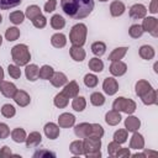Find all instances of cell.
<instances>
[{"mask_svg": "<svg viewBox=\"0 0 158 158\" xmlns=\"http://www.w3.org/2000/svg\"><path fill=\"white\" fill-rule=\"evenodd\" d=\"M60 7L69 17L81 20L94 10V0H60Z\"/></svg>", "mask_w": 158, "mask_h": 158, "instance_id": "obj_1", "label": "cell"}, {"mask_svg": "<svg viewBox=\"0 0 158 158\" xmlns=\"http://www.w3.org/2000/svg\"><path fill=\"white\" fill-rule=\"evenodd\" d=\"M11 58H12L14 63L19 67L27 65L31 60V53H30L28 47L23 43L14 46L11 48Z\"/></svg>", "mask_w": 158, "mask_h": 158, "instance_id": "obj_2", "label": "cell"}, {"mask_svg": "<svg viewBox=\"0 0 158 158\" xmlns=\"http://www.w3.org/2000/svg\"><path fill=\"white\" fill-rule=\"evenodd\" d=\"M86 35H88V27L86 25L79 22V23H75L70 32H69V41L72 42L73 46H79V47H83L86 42Z\"/></svg>", "mask_w": 158, "mask_h": 158, "instance_id": "obj_3", "label": "cell"}, {"mask_svg": "<svg viewBox=\"0 0 158 158\" xmlns=\"http://www.w3.org/2000/svg\"><path fill=\"white\" fill-rule=\"evenodd\" d=\"M84 156L86 158H100L101 157V138L86 137L83 141Z\"/></svg>", "mask_w": 158, "mask_h": 158, "instance_id": "obj_4", "label": "cell"}, {"mask_svg": "<svg viewBox=\"0 0 158 158\" xmlns=\"http://www.w3.org/2000/svg\"><path fill=\"white\" fill-rule=\"evenodd\" d=\"M112 109L118 111V112H125L127 115H132L136 109H137V105L136 102L132 100V99H127V98H123V96H118L117 99L114 100L112 102Z\"/></svg>", "mask_w": 158, "mask_h": 158, "instance_id": "obj_5", "label": "cell"}, {"mask_svg": "<svg viewBox=\"0 0 158 158\" xmlns=\"http://www.w3.org/2000/svg\"><path fill=\"white\" fill-rule=\"evenodd\" d=\"M141 26L143 28V32H148L153 37H158V20L156 17L153 16L144 17Z\"/></svg>", "mask_w": 158, "mask_h": 158, "instance_id": "obj_6", "label": "cell"}, {"mask_svg": "<svg viewBox=\"0 0 158 158\" xmlns=\"http://www.w3.org/2000/svg\"><path fill=\"white\" fill-rule=\"evenodd\" d=\"M102 90L106 95L112 96L118 91V83L114 77H107L102 81Z\"/></svg>", "mask_w": 158, "mask_h": 158, "instance_id": "obj_7", "label": "cell"}, {"mask_svg": "<svg viewBox=\"0 0 158 158\" xmlns=\"http://www.w3.org/2000/svg\"><path fill=\"white\" fill-rule=\"evenodd\" d=\"M130 17L131 19H135V20H141V19H144L146 15H147V7L142 4H133L131 7H130Z\"/></svg>", "mask_w": 158, "mask_h": 158, "instance_id": "obj_8", "label": "cell"}, {"mask_svg": "<svg viewBox=\"0 0 158 158\" xmlns=\"http://www.w3.org/2000/svg\"><path fill=\"white\" fill-rule=\"evenodd\" d=\"M75 125V116L69 112H63L58 116V126L62 128H69Z\"/></svg>", "mask_w": 158, "mask_h": 158, "instance_id": "obj_9", "label": "cell"}, {"mask_svg": "<svg viewBox=\"0 0 158 158\" xmlns=\"http://www.w3.org/2000/svg\"><path fill=\"white\" fill-rule=\"evenodd\" d=\"M109 69L114 77H122L127 72V64L122 60H115V62H111V65Z\"/></svg>", "mask_w": 158, "mask_h": 158, "instance_id": "obj_10", "label": "cell"}, {"mask_svg": "<svg viewBox=\"0 0 158 158\" xmlns=\"http://www.w3.org/2000/svg\"><path fill=\"white\" fill-rule=\"evenodd\" d=\"M14 101L20 106V107H26L31 102V96L25 91V90H16L15 95L12 96Z\"/></svg>", "mask_w": 158, "mask_h": 158, "instance_id": "obj_11", "label": "cell"}, {"mask_svg": "<svg viewBox=\"0 0 158 158\" xmlns=\"http://www.w3.org/2000/svg\"><path fill=\"white\" fill-rule=\"evenodd\" d=\"M43 132H44V135H46L47 138H49V139H57L59 137L60 128L54 122H47L44 125V127H43Z\"/></svg>", "mask_w": 158, "mask_h": 158, "instance_id": "obj_12", "label": "cell"}, {"mask_svg": "<svg viewBox=\"0 0 158 158\" xmlns=\"http://www.w3.org/2000/svg\"><path fill=\"white\" fill-rule=\"evenodd\" d=\"M79 90H80V88H79L78 83H77L75 80H70L69 83H67V84L64 85L62 93H63L67 98L73 99V98H75V96L79 94Z\"/></svg>", "mask_w": 158, "mask_h": 158, "instance_id": "obj_13", "label": "cell"}, {"mask_svg": "<svg viewBox=\"0 0 158 158\" xmlns=\"http://www.w3.org/2000/svg\"><path fill=\"white\" fill-rule=\"evenodd\" d=\"M90 130H91V123H88V122H81V123L74 126V133L78 138L89 137L90 136Z\"/></svg>", "mask_w": 158, "mask_h": 158, "instance_id": "obj_14", "label": "cell"}, {"mask_svg": "<svg viewBox=\"0 0 158 158\" xmlns=\"http://www.w3.org/2000/svg\"><path fill=\"white\" fill-rule=\"evenodd\" d=\"M16 90H17V88H16V85L14 83H10V81H6V80H2L0 83V93L5 98H9V99L11 98L12 99V96L16 93Z\"/></svg>", "mask_w": 158, "mask_h": 158, "instance_id": "obj_15", "label": "cell"}, {"mask_svg": "<svg viewBox=\"0 0 158 158\" xmlns=\"http://www.w3.org/2000/svg\"><path fill=\"white\" fill-rule=\"evenodd\" d=\"M49 81H51V84L54 88H60V86H64L68 83V78L62 72H54L53 75H52V78L49 79Z\"/></svg>", "mask_w": 158, "mask_h": 158, "instance_id": "obj_16", "label": "cell"}, {"mask_svg": "<svg viewBox=\"0 0 158 158\" xmlns=\"http://www.w3.org/2000/svg\"><path fill=\"white\" fill-rule=\"evenodd\" d=\"M139 127H141V120L136 116L128 115L127 118L125 120V128L128 132H136V131H138Z\"/></svg>", "mask_w": 158, "mask_h": 158, "instance_id": "obj_17", "label": "cell"}, {"mask_svg": "<svg viewBox=\"0 0 158 158\" xmlns=\"http://www.w3.org/2000/svg\"><path fill=\"white\" fill-rule=\"evenodd\" d=\"M130 148L137 149V151L144 148V138H143V136H142L141 133H138L137 131L133 132V135H132V137H131V139H130Z\"/></svg>", "mask_w": 158, "mask_h": 158, "instance_id": "obj_18", "label": "cell"}, {"mask_svg": "<svg viewBox=\"0 0 158 158\" xmlns=\"http://www.w3.org/2000/svg\"><path fill=\"white\" fill-rule=\"evenodd\" d=\"M121 114L118 112V111H116V110H110V111H107L106 112V115H105V122L109 125V126H116V125H118L120 122H121Z\"/></svg>", "mask_w": 158, "mask_h": 158, "instance_id": "obj_19", "label": "cell"}, {"mask_svg": "<svg viewBox=\"0 0 158 158\" xmlns=\"http://www.w3.org/2000/svg\"><path fill=\"white\" fill-rule=\"evenodd\" d=\"M69 54H70L72 59L75 60V62H83V60L85 59V56H86V53H85V51L83 49V47L73 46V44H72V47L69 48Z\"/></svg>", "mask_w": 158, "mask_h": 158, "instance_id": "obj_20", "label": "cell"}, {"mask_svg": "<svg viewBox=\"0 0 158 158\" xmlns=\"http://www.w3.org/2000/svg\"><path fill=\"white\" fill-rule=\"evenodd\" d=\"M126 11V6L122 1H118V0H115L110 4V14L111 16L114 17H118L121 16L123 12Z\"/></svg>", "mask_w": 158, "mask_h": 158, "instance_id": "obj_21", "label": "cell"}, {"mask_svg": "<svg viewBox=\"0 0 158 158\" xmlns=\"http://www.w3.org/2000/svg\"><path fill=\"white\" fill-rule=\"evenodd\" d=\"M138 54H139V57H141L142 59H144V60H151V59L154 58L156 51H154V48H153L152 46H149V44H143V46L139 47Z\"/></svg>", "mask_w": 158, "mask_h": 158, "instance_id": "obj_22", "label": "cell"}, {"mask_svg": "<svg viewBox=\"0 0 158 158\" xmlns=\"http://www.w3.org/2000/svg\"><path fill=\"white\" fill-rule=\"evenodd\" d=\"M25 67H26L25 68L26 79L28 81H36L38 79V72H40L38 65H36V64H27Z\"/></svg>", "mask_w": 158, "mask_h": 158, "instance_id": "obj_23", "label": "cell"}, {"mask_svg": "<svg viewBox=\"0 0 158 158\" xmlns=\"http://www.w3.org/2000/svg\"><path fill=\"white\" fill-rule=\"evenodd\" d=\"M151 89H152L151 83H149V81H147V80H144V79L138 80V81L136 83V85H135L136 95H137V96H139V98H141L142 95H144L146 93H148Z\"/></svg>", "mask_w": 158, "mask_h": 158, "instance_id": "obj_24", "label": "cell"}, {"mask_svg": "<svg viewBox=\"0 0 158 158\" xmlns=\"http://www.w3.org/2000/svg\"><path fill=\"white\" fill-rule=\"evenodd\" d=\"M51 44L56 48H63L65 44H67V37L64 33H60V32H57L54 35H52L51 37Z\"/></svg>", "mask_w": 158, "mask_h": 158, "instance_id": "obj_25", "label": "cell"}, {"mask_svg": "<svg viewBox=\"0 0 158 158\" xmlns=\"http://www.w3.org/2000/svg\"><path fill=\"white\" fill-rule=\"evenodd\" d=\"M141 100H142V102H143L144 105H147V106L156 105L157 101H158V99H157V90L152 88L148 93H146L144 95L141 96Z\"/></svg>", "mask_w": 158, "mask_h": 158, "instance_id": "obj_26", "label": "cell"}, {"mask_svg": "<svg viewBox=\"0 0 158 158\" xmlns=\"http://www.w3.org/2000/svg\"><path fill=\"white\" fill-rule=\"evenodd\" d=\"M127 51H128V47H117V48L112 49V52L109 54V58H107V59H109L110 62L121 60V59L126 56Z\"/></svg>", "mask_w": 158, "mask_h": 158, "instance_id": "obj_27", "label": "cell"}, {"mask_svg": "<svg viewBox=\"0 0 158 158\" xmlns=\"http://www.w3.org/2000/svg\"><path fill=\"white\" fill-rule=\"evenodd\" d=\"M26 146L30 148V147H37L41 142H42V136H41V133L40 132H37V131H33V132H31L27 137H26Z\"/></svg>", "mask_w": 158, "mask_h": 158, "instance_id": "obj_28", "label": "cell"}, {"mask_svg": "<svg viewBox=\"0 0 158 158\" xmlns=\"http://www.w3.org/2000/svg\"><path fill=\"white\" fill-rule=\"evenodd\" d=\"M26 137H27L26 131H25L23 128H21V127H16V128H14V130L11 131V138H12V141L16 142V143H22V142H25V141H26Z\"/></svg>", "mask_w": 158, "mask_h": 158, "instance_id": "obj_29", "label": "cell"}, {"mask_svg": "<svg viewBox=\"0 0 158 158\" xmlns=\"http://www.w3.org/2000/svg\"><path fill=\"white\" fill-rule=\"evenodd\" d=\"M49 23H51V27L54 28V30H62L64 26H65V20L62 15L59 14H56L51 17L49 20Z\"/></svg>", "mask_w": 158, "mask_h": 158, "instance_id": "obj_30", "label": "cell"}, {"mask_svg": "<svg viewBox=\"0 0 158 158\" xmlns=\"http://www.w3.org/2000/svg\"><path fill=\"white\" fill-rule=\"evenodd\" d=\"M72 107L74 111H78V112H81L85 110L86 107V100L84 96H75L73 98V101H72Z\"/></svg>", "mask_w": 158, "mask_h": 158, "instance_id": "obj_31", "label": "cell"}, {"mask_svg": "<svg viewBox=\"0 0 158 158\" xmlns=\"http://www.w3.org/2000/svg\"><path fill=\"white\" fill-rule=\"evenodd\" d=\"M88 67L90 70H93L94 73H100L104 70V62L101 59H99V57H94L89 60Z\"/></svg>", "mask_w": 158, "mask_h": 158, "instance_id": "obj_32", "label": "cell"}, {"mask_svg": "<svg viewBox=\"0 0 158 158\" xmlns=\"http://www.w3.org/2000/svg\"><path fill=\"white\" fill-rule=\"evenodd\" d=\"M53 104H54V106L58 107V109H64V107H67V105L69 104V98H67V96L60 91V93H58V94L54 96Z\"/></svg>", "mask_w": 158, "mask_h": 158, "instance_id": "obj_33", "label": "cell"}, {"mask_svg": "<svg viewBox=\"0 0 158 158\" xmlns=\"http://www.w3.org/2000/svg\"><path fill=\"white\" fill-rule=\"evenodd\" d=\"M53 73H54L53 68H52L51 65H48V64H44V65H42V67L40 68L38 78L42 79V80H49V79L52 78Z\"/></svg>", "mask_w": 158, "mask_h": 158, "instance_id": "obj_34", "label": "cell"}, {"mask_svg": "<svg viewBox=\"0 0 158 158\" xmlns=\"http://www.w3.org/2000/svg\"><path fill=\"white\" fill-rule=\"evenodd\" d=\"M69 151L74 156H83L84 154V147H83V141L81 139H77L73 141L69 146Z\"/></svg>", "mask_w": 158, "mask_h": 158, "instance_id": "obj_35", "label": "cell"}, {"mask_svg": "<svg viewBox=\"0 0 158 158\" xmlns=\"http://www.w3.org/2000/svg\"><path fill=\"white\" fill-rule=\"evenodd\" d=\"M40 15H42V10L40 9V6H37V5H30V6L26 7L25 16H26L27 19H30L31 21H32L35 17L40 16Z\"/></svg>", "mask_w": 158, "mask_h": 158, "instance_id": "obj_36", "label": "cell"}, {"mask_svg": "<svg viewBox=\"0 0 158 158\" xmlns=\"http://www.w3.org/2000/svg\"><path fill=\"white\" fill-rule=\"evenodd\" d=\"M91 52L96 57H101L106 52V44L104 42H101V41H96V42H94L91 44Z\"/></svg>", "mask_w": 158, "mask_h": 158, "instance_id": "obj_37", "label": "cell"}, {"mask_svg": "<svg viewBox=\"0 0 158 158\" xmlns=\"http://www.w3.org/2000/svg\"><path fill=\"white\" fill-rule=\"evenodd\" d=\"M127 136H128V131H127L126 128H120V130L115 131L112 138H114V141H116L117 143L122 144V143H125V142L127 141Z\"/></svg>", "mask_w": 158, "mask_h": 158, "instance_id": "obj_38", "label": "cell"}, {"mask_svg": "<svg viewBox=\"0 0 158 158\" xmlns=\"http://www.w3.org/2000/svg\"><path fill=\"white\" fill-rule=\"evenodd\" d=\"M105 100H106L105 96L99 91H95L90 95V102L94 106H102L105 104Z\"/></svg>", "mask_w": 158, "mask_h": 158, "instance_id": "obj_39", "label": "cell"}, {"mask_svg": "<svg viewBox=\"0 0 158 158\" xmlns=\"http://www.w3.org/2000/svg\"><path fill=\"white\" fill-rule=\"evenodd\" d=\"M1 115H2L4 117H6V118L14 117V116L16 115V109H15V106L11 105V104H4V105L1 106Z\"/></svg>", "mask_w": 158, "mask_h": 158, "instance_id": "obj_40", "label": "cell"}, {"mask_svg": "<svg viewBox=\"0 0 158 158\" xmlns=\"http://www.w3.org/2000/svg\"><path fill=\"white\" fill-rule=\"evenodd\" d=\"M25 14L22 12V11H19V10H16V11H12L10 15H9V19H10V21L14 23V25H20V23H22L23 22V20H25Z\"/></svg>", "mask_w": 158, "mask_h": 158, "instance_id": "obj_41", "label": "cell"}, {"mask_svg": "<svg viewBox=\"0 0 158 158\" xmlns=\"http://www.w3.org/2000/svg\"><path fill=\"white\" fill-rule=\"evenodd\" d=\"M20 37V30L17 27H9L5 31V38L9 42H14Z\"/></svg>", "mask_w": 158, "mask_h": 158, "instance_id": "obj_42", "label": "cell"}, {"mask_svg": "<svg viewBox=\"0 0 158 158\" xmlns=\"http://www.w3.org/2000/svg\"><path fill=\"white\" fill-rule=\"evenodd\" d=\"M128 35H130L132 38H139V37H142V35H143V28H142V26L138 25V23L131 25L130 28H128Z\"/></svg>", "mask_w": 158, "mask_h": 158, "instance_id": "obj_43", "label": "cell"}, {"mask_svg": "<svg viewBox=\"0 0 158 158\" xmlns=\"http://www.w3.org/2000/svg\"><path fill=\"white\" fill-rule=\"evenodd\" d=\"M98 83H99V79H98V77L95 74L88 73V74L84 75V84H85V86H88V88H95L98 85Z\"/></svg>", "mask_w": 158, "mask_h": 158, "instance_id": "obj_44", "label": "cell"}, {"mask_svg": "<svg viewBox=\"0 0 158 158\" xmlns=\"http://www.w3.org/2000/svg\"><path fill=\"white\" fill-rule=\"evenodd\" d=\"M104 128L99 123H91V130H90V136L89 137H96V138H101L104 136Z\"/></svg>", "mask_w": 158, "mask_h": 158, "instance_id": "obj_45", "label": "cell"}, {"mask_svg": "<svg viewBox=\"0 0 158 158\" xmlns=\"http://www.w3.org/2000/svg\"><path fill=\"white\" fill-rule=\"evenodd\" d=\"M22 0H0V10H9L20 5Z\"/></svg>", "mask_w": 158, "mask_h": 158, "instance_id": "obj_46", "label": "cell"}, {"mask_svg": "<svg viewBox=\"0 0 158 158\" xmlns=\"http://www.w3.org/2000/svg\"><path fill=\"white\" fill-rule=\"evenodd\" d=\"M7 73H9V75H10L11 78H14V79H19V78L21 77V69H20V67L16 65V64H9V67H7Z\"/></svg>", "mask_w": 158, "mask_h": 158, "instance_id": "obj_47", "label": "cell"}, {"mask_svg": "<svg viewBox=\"0 0 158 158\" xmlns=\"http://www.w3.org/2000/svg\"><path fill=\"white\" fill-rule=\"evenodd\" d=\"M120 148H121V144L117 143L116 141L110 142V143L107 144V153H109V156H110V157H115Z\"/></svg>", "mask_w": 158, "mask_h": 158, "instance_id": "obj_48", "label": "cell"}, {"mask_svg": "<svg viewBox=\"0 0 158 158\" xmlns=\"http://www.w3.org/2000/svg\"><path fill=\"white\" fill-rule=\"evenodd\" d=\"M32 23H33V26L36 28H43L47 25V19L43 15H40V16H37V17H35L32 20Z\"/></svg>", "mask_w": 158, "mask_h": 158, "instance_id": "obj_49", "label": "cell"}, {"mask_svg": "<svg viewBox=\"0 0 158 158\" xmlns=\"http://www.w3.org/2000/svg\"><path fill=\"white\" fill-rule=\"evenodd\" d=\"M33 157L37 158H49V157H56V153L51 152V151H47V149H42V151H37L36 153H33Z\"/></svg>", "mask_w": 158, "mask_h": 158, "instance_id": "obj_50", "label": "cell"}, {"mask_svg": "<svg viewBox=\"0 0 158 158\" xmlns=\"http://www.w3.org/2000/svg\"><path fill=\"white\" fill-rule=\"evenodd\" d=\"M10 136V128L6 123L0 122V139H5Z\"/></svg>", "mask_w": 158, "mask_h": 158, "instance_id": "obj_51", "label": "cell"}, {"mask_svg": "<svg viewBox=\"0 0 158 158\" xmlns=\"http://www.w3.org/2000/svg\"><path fill=\"white\" fill-rule=\"evenodd\" d=\"M57 7V0H47L44 4V11L46 12H53Z\"/></svg>", "mask_w": 158, "mask_h": 158, "instance_id": "obj_52", "label": "cell"}, {"mask_svg": "<svg viewBox=\"0 0 158 158\" xmlns=\"http://www.w3.org/2000/svg\"><path fill=\"white\" fill-rule=\"evenodd\" d=\"M116 158H128V157H131V152H130V148H120L118 149V152L116 153V156H115Z\"/></svg>", "mask_w": 158, "mask_h": 158, "instance_id": "obj_53", "label": "cell"}, {"mask_svg": "<svg viewBox=\"0 0 158 158\" xmlns=\"http://www.w3.org/2000/svg\"><path fill=\"white\" fill-rule=\"evenodd\" d=\"M10 156H12V152H11L10 147H7V146L1 147V149H0V157L1 158H6V157H10Z\"/></svg>", "mask_w": 158, "mask_h": 158, "instance_id": "obj_54", "label": "cell"}, {"mask_svg": "<svg viewBox=\"0 0 158 158\" xmlns=\"http://www.w3.org/2000/svg\"><path fill=\"white\" fill-rule=\"evenodd\" d=\"M148 11H149L151 14H157V12H158V0H152V1H151Z\"/></svg>", "mask_w": 158, "mask_h": 158, "instance_id": "obj_55", "label": "cell"}, {"mask_svg": "<svg viewBox=\"0 0 158 158\" xmlns=\"http://www.w3.org/2000/svg\"><path fill=\"white\" fill-rule=\"evenodd\" d=\"M132 157L133 158H137V157H141V158H146L147 156L144 154V152L143 153H135V154H132Z\"/></svg>", "mask_w": 158, "mask_h": 158, "instance_id": "obj_56", "label": "cell"}, {"mask_svg": "<svg viewBox=\"0 0 158 158\" xmlns=\"http://www.w3.org/2000/svg\"><path fill=\"white\" fill-rule=\"evenodd\" d=\"M146 156H157V152H152V151H144Z\"/></svg>", "mask_w": 158, "mask_h": 158, "instance_id": "obj_57", "label": "cell"}, {"mask_svg": "<svg viewBox=\"0 0 158 158\" xmlns=\"http://www.w3.org/2000/svg\"><path fill=\"white\" fill-rule=\"evenodd\" d=\"M4 80V69L1 68V65H0V83Z\"/></svg>", "mask_w": 158, "mask_h": 158, "instance_id": "obj_58", "label": "cell"}, {"mask_svg": "<svg viewBox=\"0 0 158 158\" xmlns=\"http://www.w3.org/2000/svg\"><path fill=\"white\" fill-rule=\"evenodd\" d=\"M2 44V37H1V35H0V46Z\"/></svg>", "mask_w": 158, "mask_h": 158, "instance_id": "obj_59", "label": "cell"}, {"mask_svg": "<svg viewBox=\"0 0 158 158\" xmlns=\"http://www.w3.org/2000/svg\"><path fill=\"white\" fill-rule=\"evenodd\" d=\"M1 22H2V15L0 14V23H1Z\"/></svg>", "mask_w": 158, "mask_h": 158, "instance_id": "obj_60", "label": "cell"}, {"mask_svg": "<svg viewBox=\"0 0 158 158\" xmlns=\"http://www.w3.org/2000/svg\"><path fill=\"white\" fill-rule=\"evenodd\" d=\"M100 2H106V1H109V0H99Z\"/></svg>", "mask_w": 158, "mask_h": 158, "instance_id": "obj_61", "label": "cell"}]
</instances>
